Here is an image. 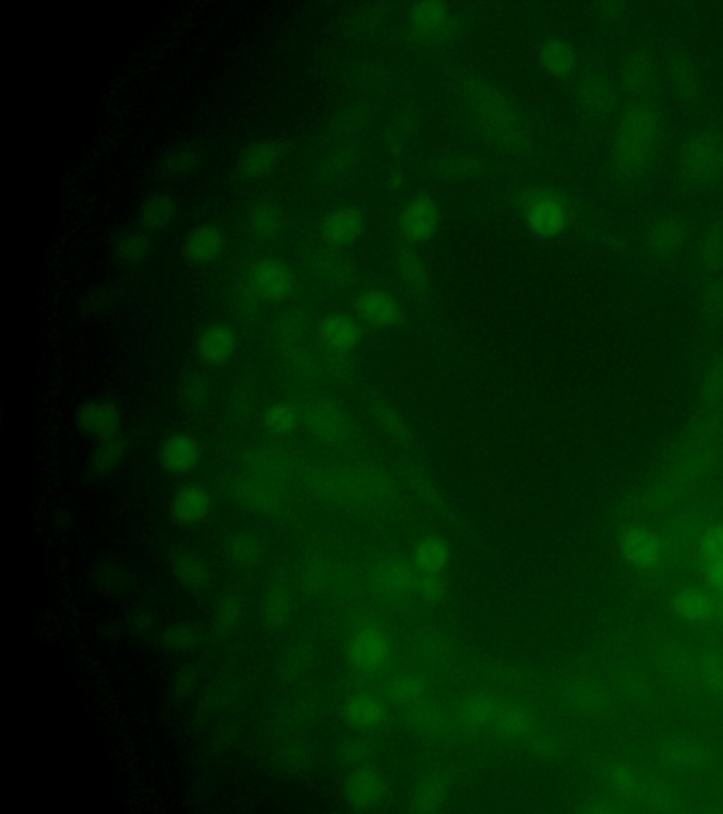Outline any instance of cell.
I'll return each mask as SVG.
<instances>
[{
    "label": "cell",
    "mask_w": 723,
    "mask_h": 814,
    "mask_svg": "<svg viewBox=\"0 0 723 814\" xmlns=\"http://www.w3.org/2000/svg\"><path fill=\"white\" fill-rule=\"evenodd\" d=\"M534 720L533 713L523 704H509L503 706L498 718L492 727L499 737L505 740H522L533 733Z\"/></svg>",
    "instance_id": "4dcf8cb0"
},
{
    "label": "cell",
    "mask_w": 723,
    "mask_h": 814,
    "mask_svg": "<svg viewBox=\"0 0 723 814\" xmlns=\"http://www.w3.org/2000/svg\"><path fill=\"white\" fill-rule=\"evenodd\" d=\"M705 525L698 516H687V518L675 521L663 535L664 547H666L667 562L685 552L688 547L695 545L704 530Z\"/></svg>",
    "instance_id": "d6a6232c"
},
{
    "label": "cell",
    "mask_w": 723,
    "mask_h": 814,
    "mask_svg": "<svg viewBox=\"0 0 723 814\" xmlns=\"http://www.w3.org/2000/svg\"><path fill=\"white\" fill-rule=\"evenodd\" d=\"M572 703L582 713H603L609 706V696L602 687L594 683H579L572 689Z\"/></svg>",
    "instance_id": "b9f144b4"
},
{
    "label": "cell",
    "mask_w": 723,
    "mask_h": 814,
    "mask_svg": "<svg viewBox=\"0 0 723 814\" xmlns=\"http://www.w3.org/2000/svg\"><path fill=\"white\" fill-rule=\"evenodd\" d=\"M345 717L359 730H375L386 721V704L375 694L356 693L346 701Z\"/></svg>",
    "instance_id": "d4e9b609"
},
{
    "label": "cell",
    "mask_w": 723,
    "mask_h": 814,
    "mask_svg": "<svg viewBox=\"0 0 723 814\" xmlns=\"http://www.w3.org/2000/svg\"><path fill=\"white\" fill-rule=\"evenodd\" d=\"M410 22L421 36L440 37L450 32L452 16L444 3L421 2L411 6Z\"/></svg>",
    "instance_id": "484cf974"
},
{
    "label": "cell",
    "mask_w": 723,
    "mask_h": 814,
    "mask_svg": "<svg viewBox=\"0 0 723 814\" xmlns=\"http://www.w3.org/2000/svg\"><path fill=\"white\" fill-rule=\"evenodd\" d=\"M392 658V641L379 625H363L352 636L348 659L358 675L368 679L382 676L389 669Z\"/></svg>",
    "instance_id": "277c9868"
},
{
    "label": "cell",
    "mask_w": 723,
    "mask_h": 814,
    "mask_svg": "<svg viewBox=\"0 0 723 814\" xmlns=\"http://www.w3.org/2000/svg\"><path fill=\"white\" fill-rule=\"evenodd\" d=\"M702 402L709 407L723 405V357L712 362L701 382Z\"/></svg>",
    "instance_id": "ee69618b"
},
{
    "label": "cell",
    "mask_w": 723,
    "mask_h": 814,
    "mask_svg": "<svg viewBox=\"0 0 723 814\" xmlns=\"http://www.w3.org/2000/svg\"><path fill=\"white\" fill-rule=\"evenodd\" d=\"M445 792H447V788H445L444 781L438 778L430 779V781L424 782L421 789L418 790L417 805L424 812H430L441 805Z\"/></svg>",
    "instance_id": "681fc988"
},
{
    "label": "cell",
    "mask_w": 723,
    "mask_h": 814,
    "mask_svg": "<svg viewBox=\"0 0 723 814\" xmlns=\"http://www.w3.org/2000/svg\"><path fill=\"white\" fill-rule=\"evenodd\" d=\"M619 550L633 569L654 571L667 563L663 535L650 526L633 523L622 530Z\"/></svg>",
    "instance_id": "8992f818"
},
{
    "label": "cell",
    "mask_w": 723,
    "mask_h": 814,
    "mask_svg": "<svg viewBox=\"0 0 723 814\" xmlns=\"http://www.w3.org/2000/svg\"><path fill=\"white\" fill-rule=\"evenodd\" d=\"M363 225V215L358 208H337L322 221V238L332 246H346L361 237Z\"/></svg>",
    "instance_id": "603a6c76"
},
{
    "label": "cell",
    "mask_w": 723,
    "mask_h": 814,
    "mask_svg": "<svg viewBox=\"0 0 723 814\" xmlns=\"http://www.w3.org/2000/svg\"><path fill=\"white\" fill-rule=\"evenodd\" d=\"M125 441L119 434L109 437V439L98 441L94 454L91 457L92 470L98 474H106L121 463L125 456Z\"/></svg>",
    "instance_id": "ab89813d"
},
{
    "label": "cell",
    "mask_w": 723,
    "mask_h": 814,
    "mask_svg": "<svg viewBox=\"0 0 723 814\" xmlns=\"http://www.w3.org/2000/svg\"><path fill=\"white\" fill-rule=\"evenodd\" d=\"M659 136L660 122L653 111L644 106L629 109L620 119L613 147L618 169L626 174L646 169Z\"/></svg>",
    "instance_id": "6da1fadb"
},
{
    "label": "cell",
    "mask_w": 723,
    "mask_h": 814,
    "mask_svg": "<svg viewBox=\"0 0 723 814\" xmlns=\"http://www.w3.org/2000/svg\"><path fill=\"white\" fill-rule=\"evenodd\" d=\"M214 383L202 372L185 374L178 385V399L188 412H202L207 409L214 396Z\"/></svg>",
    "instance_id": "f546056e"
},
{
    "label": "cell",
    "mask_w": 723,
    "mask_h": 814,
    "mask_svg": "<svg viewBox=\"0 0 723 814\" xmlns=\"http://www.w3.org/2000/svg\"><path fill=\"white\" fill-rule=\"evenodd\" d=\"M418 576L420 571L413 563L399 557H387L376 564L372 580L376 591L386 600H403L416 594Z\"/></svg>",
    "instance_id": "8fae6325"
},
{
    "label": "cell",
    "mask_w": 723,
    "mask_h": 814,
    "mask_svg": "<svg viewBox=\"0 0 723 814\" xmlns=\"http://www.w3.org/2000/svg\"><path fill=\"white\" fill-rule=\"evenodd\" d=\"M174 569L181 583L190 588L205 586V581L208 580L207 566L194 553L178 554Z\"/></svg>",
    "instance_id": "7bdbcfd3"
},
{
    "label": "cell",
    "mask_w": 723,
    "mask_h": 814,
    "mask_svg": "<svg viewBox=\"0 0 723 814\" xmlns=\"http://www.w3.org/2000/svg\"><path fill=\"white\" fill-rule=\"evenodd\" d=\"M642 781V776L637 774L635 766L629 762H618L609 771V786L613 796L635 810L640 809Z\"/></svg>",
    "instance_id": "1f68e13d"
},
{
    "label": "cell",
    "mask_w": 723,
    "mask_h": 814,
    "mask_svg": "<svg viewBox=\"0 0 723 814\" xmlns=\"http://www.w3.org/2000/svg\"><path fill=\"white\" fill-rule=\"evenodd\" d=\"M301 413L308 432L325 446L345 447L354 440V420L338 403L313 399L304 405Z\"/></svg>",
    "instance_id": "3957f363"
},
{
    "label": "cell",
    "mask_w": 723,
    "mask_h": 814,
    "mask_svg": "<svg viewBox=\"0 0 723 814\" xmlns=\"http://www.w3.org/2000/svg\"><path fill=\"white\" fill-rule=\"evenodd\" d=\"M282 157L283 146L277 140H258L245 147L236 163V170L243 180H265L279 166Z\"/></svg>",
    "instance_id": "d6986e66"
},
{
    "label": "cell",
    "mask_w": 723,
    "mask_h": 814,
    "mask_svg": "<svg viewBox=\"0 0 723 814\" xmlns=\"http://www.w3.org/2000/svg\"><path fill=\"white\" fill-rule=\"evenodd\" d=\"M195 164H197V156H195L194 152L180 150V152L174 153L170 157L169 162H167V170L174 176H185V174L194 170Z\"/></svg>",
    "instance_id": "816d5d0a"
},
{
    "label": "cell",
    "mask_w": 723,
    "mask_h": 814,
    "mask_svg": "<svg viewBox=\"0 0 723 814\" xmlns=\"http://www.w3.org/2000/svg\"><path fill=\"white\" fill-rule=\"evenodd\" d=\"M211 506L208 489L198 482H188L177 488L171 497V518L183 528H194L208 518Z\"/></svg>",
    "instance_id": "e0dca14e"
},
{
    "label": "cell",
    "mask_w": 723,
    "mask_h": 814,
    "mask_svg": "<svg viewBox=\"0 0 723 814\" xmlns=\"http://www.w3.org/2000/svg\"><path fill=\"white\" fill-rule=\"evenodd\" d=\"M428 690L423 676L413 672H400L386 684L387 699L396 704H414L424 699Z\"/></svg>",
    "instance_id": "d590c367"
},
{
    "label": "cell",
    "mask_w": 723,
    "mask_h": 814,
    "mask_svg": "<svg viewBox=\"0 0 723 814\" xmlns=\"http://www.w3.org/2000/svg\"><path fill=\"white\" fill-rule=\"evenodd\" d=\"M444 580L441 574L420 573L417 581L416 594L427 603H435L444 594Z\"/></svg>",
    "instance_id": "f907efd6"
},
{
    "label": "cell",
    "mask_w": 723,
    "mask_h": 814,
    "mask_svg": "<svg viewBox=\"0 0 723 814\" xmlns=\"http://www.w3.org/2000/svg\"><path fill=\"white\" fill-rule=\"evenodd\" d=\"M505 704L496 694L479 692L465 697L455 710L457 723L468 731H478L495 723Z\"/></svg>",
    "instance_id": "ffe728a7"
},
{
    "label": "cell",
    "mask_w": 723,
    "mask_h": 814,
    "mask_svg": "<svg viewBox=\"0 0 723 814\" xmlns=\"http://www.w3.org/2000/svg\"><path fill=\"white\" fill-rule=\"evenodd\" d=\"M282 225L280 211L274 205L266 203L253 207L246 217V228H248L249 234L262 241L276 237L282 229Z\"/></svg>",
    "instance_id": "74e56055"
},
{
    "label": "cell",
    "mask_w": 723,
    "mask_h": 814,
    "mask_svg": "<svg viewBox=\"0 0 723 814\" xmlns=\"http://www.w3.org/2000/svg\"><path fill=\"white\" fill-rule=\"evenodd\" d=\"M317 475L335 494L356 502L378 498L392 487L386 473L365 463H332Z\"/></svg>",
    "instance_id": "7a4b0ae2"
},
{
    "label": "cell",
    "mask_w": 723,
    "mask_h": 814,
    "mask_svg": "<svg viewBox=\"0 0 723 814\" xmlns=\"http://www.w3.org/2000/svg\"><path fill=\"white\" fill-rule=\"evenodd\" d=\"M697 554L708 586L723 595V528L705 532L698 540Z\"/></svg>",
    "instance_id": "cb8c5ba5"
},
{
    "label": "cell",
    "mask_w": 723,
    "mask_h": 814,
    "mask_svg": "<svg viewBox=\"0 0 723 814\" xmlns=\"http://www.w3.org/2000/svg\"><path fill=\"white\" fill-rule=\"evenodd\" d=\"M201 441L193 434L178 432L169 434L161 441L157 460L167 474L187 475L194 473L202 461Z\"/></svg>",
    "instance_id": "30bf717a"
},
{
    "label": "cell",
    "mask_w": 723,
    "mask_h": 814,
    "mask_svg": "<svg viewBox=\"0 0 723 814\" xmlns=\"http://www.w3.org/2000/svg\"><path fill=\"white\" fill-rule=\"evenodd\" d=\"M722 600L715 601V608L714 614H712L711 621H709V627H714L719 629V631H723V595H721Z\"/></svg>",
    "instance_id": "11a10c76"
},
{
    "label": "cell",
    "mask_w": 723,
    "mask_h": 814,
    "mask_svg": "<svg viewBox=\"0 0 723 814\" xmlns=\"http://www.w3.org/2000/svg\"><path fill=\"white\" fill-rule=\"evenodd\" d=\"M355 310L362 323L376 330L397 327L403 318L402 304L386 290H366L356 299Z\"/></svg>",
    "instance_id": "4fadbf2b"
},
{
    "label": "cell",
    "mask_w": 723,
    "mask_h": 814,
    "mask_svg": "<svg viewBox=\"0 0 723 814\" xmlns=\"http://www.w3.org/2000/svg\"><path fill=\"white\" fill-rule=\"evenodd\" d=\"M375 417L380 429L387 436H392L394 439H403L406 436L407 424L404 422L403 416L393 407L382 405L376 407Z\"/></svg>",
    "instance_id": "7dc6e473"
},
{
    "label": "cell",
    "mask_w": 723,
    "mask_h": 814,
    "mask_svg": "<svg viewBox=\"0 0 723 814\" xmlns=\"http://www.w3.org/2000/svg\"><path fill=\"white\" fill-rule=\"evenodd\" d=\"M451 560V549L441 536L430 535L418 540L411 563L420 573L442 574Z\"/></svg>",
    "instance_id": "83f0119b"
},
{
    "label": "cell",
    "mask_w": 723,
    "mask_h": 814,
    "mask_svg": "<svg viewBox=\"0 0 723 814\" xmlns=\"http://www.w3.org/2000/svg\"><path fill=\"white\" fill-rule=\"evenodd\" d=\"M714 597L705 588L685 586L671 598L674 614L691 624L708 625L715 608Z\"/></svg>",
    "instance_id": "7402d4cb"
},
{
    "label": "cell",
    "mask_w": 723,
    "mask_h": 814,
    "mask_svg": "<svg viewBox=\"0 0 723 814\" xmlns=\"http://www.w3.org/2000/svg\"><path fill=\"white\" fill-rule=\"evenodd\" d=\"M660 669L668 682L687 687L695 682V656L681 644H668L660 652Z\"/></svg>",
    "instance_id": "4316f807"
},
{
    "label": "cell",
    "mask_w": 723,
    "mask_h": 814,
    "mask_svg": "<svg viewBox=\"0 0 723 814\" xmlns=\"http://www.w3.org/2000/svg\"><path fill=\"white\" fill-rule=\"evenodd\" d=\"M397 275L404 286L413 290L423 289L427 283V270L424 268L423 262L411 253L400 256L397 261Z\"/></svg>",
    "instance_id": "f6af8a7d"
},
{
    "label": "cell",
    "mask_w": 723,
    "mask_h": 814,
    "mask_svg": "<svg viewBox=\"0 0 723 814\" xmlns=\"http://www.w3.org/2000/svg\"><path fill=\"white\" fill-rule=\"evenodd\" d=\"M410 717L416 727L423 731H440L445 725L444 713L434 704L418 701L411 704Z\"/></svg>",
    "instance_id": "bcb514c9"
},
{
    "label": "cell",
    "mask_w": 723,
    "mask_h": 814,
    "mask_svg": "<svg viewBox=\"0 0 723 814\" xmlns=\"http://www.w3.org/2000/svg\"><path fill=\"white\" fill-rule=\"evenodd\" d=\"M400 231L413 244H424L437 234L440 212L431 198L414 197L406 204L400 215Z\"/></svg>",
    "instance_id": "2e32d148"
},
{
    "label": "cell",
    "mask_w": 723,
    "mask_h": 814,
    "mask_svg": "<svg viewBox=\"0 0 723 814\" xmlns=\"http://www.w3.org/2000/svg\"><path fill=\"white\" fill-rule=\"evenodd\" d=\"M78 430L97 441L109 439L119 434L122 416L118 406L109 400H88L78 409Z\"/></svg>",
    "instance_id": "ac0fdd59"
},
{
    "label": "cell",
    "mask_w": 723,
    "mask_h": 814,
    "mask_svg": "<svg viewBox=\"0 0 723 814\" xmlns=\"http://www.w3.org/2000/svg\"><path fill=\"white\" fill-rule=\"evenodd\" d=\"M702 259L711 268L721 265L723 262V235L712 234L702 246Z\"/></svg>",
    "instance_id": "f5cc1de1"
},
{
    "label": "cell",
    "mask_w": 723,
    "mask_h": 814,
    "mask_svg": "<svg viewBox=\"0 0 723 814\" xmlns=\"http://www.w3.org/2000/svg\"><path fill=\"white\" fill-rule=\"evenodd\" d=\"M149 249L150 242L145 235L129 234L119 244L118 253L125 262L139 263L146 258Z\"/></svg>",
    "instance_id": "c3c4849f"
},
{
    "label": "cell",
    "mask_w": 723,
    "mask_h": 814,
    "mask_svg": "<svg viewBox=\"0 0 723 814\" xmlns=\"http://www.w3.org/2000/svg\"><path fill=\"white\" fill-rule=\"evenodd\" d=\"M263 427L273 436H289L303 423V413L298 407L287 402L270 405L263 413Z\"/></svg>",
    "instance_id": "8d00e7d4"
},
{
    "label": "cell",
    "mask_w": 723,
    "mask_h": 814,
    "mask_svg": "<svg viewBox=\"0 0 723 814\" xmlns=\"http://www.w3.org/2000/svg\"><path fill=\"white\" fill-rule=\"evenodd\" d=\"M194 350L202 364L212 368L224 367L238 351V337L228 324L211 323L195 337Z\"/></svg>",
    "instance_id": "7c38bea8"
},
{
    "label": "cell",
    "mask_w": 723,
    "mask_h": 814,
    "mask_svg": "<svg viewBox=\"0 0 723 814\" xmlns=\"http://www.w3.org/2000/svg\"><path fill=\"white\" fill-rule=\"evenodd\" d=\"M250 282L260 299L279 304L289 300L296 286V277L289 263L280 258H263L255 263Z\"/></svg>",
    "instance_id": "52a82bcc"
},
{
    "label": "cell",
    "mask_w": 723,
    "mask_h": 814,
    "mask_svg": "<svg viewBox=\"0 0 723 814\" xmlns=\"http://www.w3.org/2000/svg\"><path fill=\"white\" fill-rule=\"evenodd\" d=\"M385 782L373 769H361L348 783V799L356 809L378 806L385 796Z\"/></svg>",
    "instance_id": "f1b7e54d"
},
{
    "label": "cell",
    "mask_w": 723,
    "mask_h": 814,
    "mask_svg": "<svg viewBox=\"0 0 723 814\" xmlns=\"http://www.w3.org/2000/svg\"><path fill=\"white\" fill-rule=\"evenodd\" d=\"M523 217L527 228L536 237L553 239L560 237L571 220L570 207L560 194L550 190H537L526 197Z\"/></svg>",
    "instance_id": "5b68a950"
},
{
    "label": "cell",
    "mask_w": 723,
    "mask_h": 814,
    "mask_svg": "<svg viewBox=\"0 0 723 814\" xmlns=\"http://www.w3.org/2000/svg\"><path fill=\"white\" fill-rule=\"evenodd\" d=\"M588 812L595 814H625L636 812V810L613 796V798L596 800V802L592 803V806L589 807Z\"/></svg>",
    "instance_id": "db71d44e"
},
{
    "label": "cell",
    "mask_w": 723,
    "mask_h": 814,
    "mask_svg": "<svg viewBox=\"0 0 723 814\" xmlns=\"http://www.w3.org/2000/svg\"><path fill=\"white\" fill-rule=\"evenodd\" d=\"M683 167L691 180L705 183L723 170V150L715 139L697 136L685 145Z\"/></svg>",
    "instance_id": "5bb4252c"
},
{
    "label": "cell",
    "mask_w": 723,
    "mask_h": 814,
    "mask_svg": "<svg viewBox=\"0 0 723 814\" xmlns=\"http://www.w3.org/2000/svg\"><path fill=\"white\" fill-rule=\"evenodd\" d=\"M681 799L667 783L654 778H643L640 792V809L659 813L680 812Z\"/></svg>",
    "instance_id": "836d02e7"
},
{
    "label": "cell",
    "mask_w": 723,
    "mask_h": 814,
    "mask_svg": "<svg viewBox=\"0 0 723 814\" xmlns=\"http://www.w3.org/2000/svg\"><path fill=\"white\" fill-rule=\"evenodd\" d=\"M177 207L173 198L159 194L149 198L140 211L143 227L149 231H161L169 228L176 218Z\"/></svg>",
    "instance_id": "f35d334b"
},
{
    "label": "cell",
    "mask_w": 723,
    "mask_h": 814,
    "mask_svg": "<svg viewBox=\"0 0 723 814\" xmlns=\"http://www.w3.org/2000/svg\"><path fill=\"white\" fill-rule=\"evenodd\" d=\"M226 249L224 228L215 222H204L197 225L185 235L183 256L195 266H208L217 262Z\"/></svg>",
    "instance_id": "9a60e30c"
},
{
    "label": "cell",
    "mask_w": 723,
    "mask_h": 814,
    "mask_svg": "<svg viewBox=\"0 0 723 814\" xmlns=\"http://www.w3.org/2000/svg\"><path fill=\"white\" fill-rule=\"evenodd\" d=\"M695 682L711 699H723V648L707 642L695 655Z\"/></svg>",
    "instance_id": "44dd1931"
},
{
    "label": "cell",
    "mask_w": 723,
    "mask_h": 814,
    "mask_svg": "<svg viewBox=\"0 0 723 814\" xmlns=\"http://www.w3.org/2000/svg\"><path fill=\"white\" fill-rule=\"evenodd\" d=\"M683 227L674 220H663L651 229L649 242L651 249L659 255H670L683 244Z\"/></svg>",
    "instance_id": "60d3db41"
},
{
    "label": "cell",
    "mask_w": 723,
    "mask_h": 814,
    "mask_svg": "<svg viewBox=\"0 0 723 814\" xmlns=\"http://www.w3.org/2000/svg\"><path fill=\"white\" fill-rule=\"evenodd\" d=\"M657 761L667 771L687 775L707 765L709 755L701 742L685 735L663 738L656 747Z\"/></svg>",
    "instance_id": "ba28073f"
},
{
    "label": "cell",
    "mask_w": 723,
    "mask_h": 814,
    "mask_svg": "<svg viewBox=\"0 0 723 814\" xmlns=\"http://www.w3.org/2000/svg\"><path fill=\"white\" fill-rule=\"evenodd\" d=\"M362 338L361 324L348 314H327L318 327V340L322 350L331 358H348L359 347Z\"/></svg>",
    "instance_id": "9c48e42d"
},
{
    "label": "cell",
    "mask_w": 723,
    "mask_h": 814,
    "mask_svg": "<svg viewBox=\"0 0 723 814\" xmlns=\"http://www.w3.org/2000/svg\"><path fill=\"white\" fill-rule=\"evenodd\" d=\"M540 63L555 78L568 77L577 66V54L567 41L547 40L540 49Z\"/></svg>",
    "instance_id": "e575fe53"
}]
</instances>
